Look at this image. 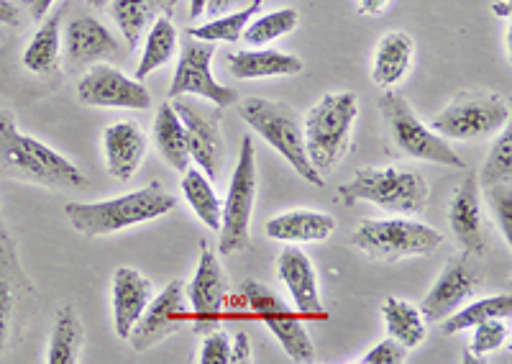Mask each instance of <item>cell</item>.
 I'll return each mask as SVG.
<instances>
[{"mask_svg": "<svg viewBox=\"0 0 512 364\" xmlns=\"http://www.w3.org/2000/svg\"><path fill=\"white\" fill-rule=\"evenodd\" d=\"M0 175L52 190L88 188V177L44 141L18 131L11 111L0 108Z\"/></svg>", "mask_w": 512, "mask_h": 364, "instance_id": "cell-1", "label": "cell"}, {"mask_svg": "<svg viewBox=\"0 0 512 364\" xmlns=\"http://www.w3.org/2000/svg\"><path fill=\"white\" fill-rule=\"evenodd\" d=\"M175 195L162 188V182H149L134 193L100 203H70L64 216L82 236H111L136 224H149L175 211Z\"/></svg>", "mask_w": 512, "mask_h": 364, "instance_id": "cell-2", "label": "cell"}, {"mask_svg": "<svg viewBox=\"0 0 512 364\" xmlns=\"http://www.w3.org/2000/svg\"><path fill=\"white\" fill-rule=\"evenodd\" d=\"M356 118H359V95L349 90L323 95L303 118L305 152L310 165L323 177L331 175L338 162L349 154Z\"/></svg>", "mask_w": 512, "mask_h": 364, "instance_id": "cell-3", "label": "cell"}, {"mask_svg": "<svg viewBox=\"0 0 512 364\" xmlns=\"http://www.w3.org/2000/svg\"><path fill=\"white\" fill-rule=\"evenodd\" d=\"M239 116L244 118L246 126H251V131H256L269 147L277 149L290 162L297 175L308 180L310 185L323 188L326 177L310 165L308 152H305L303 116L290 103L267 98H244L239 100Z\"/></svg>", "mask_w": 512, "mask_h": 364, "instance_id": "cell-4", "label": "cell"}, {"mask_svg": "<svg viewBox=\"0 0 512 364\" xmlns=\"http://www.w3.org/2000/svg\"><path fill=\"white\" fill-rule=\"evenodd\" d=\"M338 193L346 206L364 200L397 216L423 213L431 198V188L423 172L397 170V167H364L346 185H341Z\"/></svg>", "mask_w": 512, "mask_h": 364, "instance_id": "cell-5", "label": "cell"}, {"mask_svg": "<svg viewBox=\"0 0 512 364\" xmlns=\"http://www.w3.org/2000/svg\"><path fill=\"white\" fill-rule=\"evenodd\" d=\"M351 244L377 262H400L408 257H428L441 249L443 234L433 226L410 218H367L356 226Z\"/></svg>", "mask_w": 512, "mask_h": 364, "instance_id": "cell-6", "label": "cell"}, {"mask_svg": "<svg viewBox=\"0 0 512 364\" xmlns=\"http://www.w3.org/2000/svg\"><path fill=\"white\" fill-rule=\"evenodd\" d=\"M379 108H382L384 121L390 126L392 141L408 157L420 159V162H431V165L454 167V170L466 167L461 154L448 144V139H443L441 134H436L431 126H425L415 116L413 106H410L405 95L395 93L390 88L382 95V100H379Z\"/></svg>", "mask_w": 512, "mask_h": 364, "instance_id": "cell-7", "label": "cell"}, {"mask_svg": "<svg viewBox=\"0 0 512 364\" xmlns=\"http://www.w3.org/2000/svg\"><path fill=\"white\" fill-rule=\"evenodd\" d=\"M256 149L254 139H241V152L236 170H233L231 185H228L226 203L221 211V241L218 252L223 257L233 252H249L251 249V213L256 200Z\"/></svg>", "mask_w": 512, "mask_h": 364, "instance_id": "cell-8", "label": "cell"}, {"mask_svg": "<svg viewBox=\"0 0 512 364\" xmlns=\"http://www.w3.org/2000/svg\"><path fill=\"white\" fill-rule=\"evenodd\" d=\"M510 121L507 100L489 90H464L431 121L443 139L474 141L495 134Z\"/></svg>", "mask_w": 512, "mask_h": 364, "instance_id": "cell-9", "label": "cell"}, {"mask_svg": "<svg viewBox=\"0 0 512 364\" xmlns=\"http://www.w3.org/2000/svg\"><path fill=\"white\" fill-rule=\"evenodd\" d=\"M241 303L272 331V336L280 341L282 349H285V354L292 362L308 364L318 359V352H315V344L310 339L308 329H305V323L267 285L256 280H246L241 285Z\"/></svg>", "mask_w": 512, "mask_h": 364, "instance_id": "cell-10", "label": "cell"}, {"mask_svg": "<svg viewBox=\"0 0 512 364\" xmlns=\"http://www.w3.org/2000/svg\"><path fill=\"white\" fill-rule=\"evenodd\" d=\"M36 290L18 259L16 241L0 221V354L13 344L24 321L34 316Z\"/></svg>", "mask_w": 512, "mask_h": 364, "instance_id": "cell-11", "label": "cell"}, {"mask_svg": "<svg viewBox=\"0 0 512 364\" xmlns=\"http://www.w3.org/2000/svg\"><path fill=\"white\" fill-rule=\"evenodd\" d=\"M213 57H216V44L198 42L192 39L182 44L180 62H177L175 77L169 85V98L192 95V98L208 100L210 106L228 108L239 103V93L228 85L218 83L213 75Z\"/></svg>", "mask_w": 512, "mask_h": 364, "instance_id": "cell-12", "label": "cell"}, {"mask_svg": "<svg viewBox=\"0 0 512 364\" xmlns=\"http://www.w3.org/2000/svg\"><path fill=\"white\" fill-rule=\"evenodd\" d=\"M177 116L182 118L190 159L210 180H218L226 159V141L221 131V108H203L187 100V95L169 98Z\"/></svg>", "mask_w": 512, "mask_h": 364, "instance_id": "cell-13", "label": "cell"}, {"mask_svg": "<svg viewBox=\"0 0 512 364\" xmlns=\"http://www.w3.org/2000/svg\"><path fill=\"white\" fill-rule=\"evenodd\" d=\"M77 98L82 106L93 108H126L146 111L152 108V93L136 77L123 75L111 65H93L77 83Z\"/></svg>", "mask_w": 512, "mask_h": 364, "instance_id": "cell-14", "label": "cell"}, {"mask_svg": "<svg viewBox=\"0 0 512 364\" xmlns=\"http://www.w3.org/2000/svg\"><path fill=\"white\" fill-rule=\"evenodd\" d=\"M482 272L474 265L469 254H461V257H451L443 267L441 277L436 280L428 295L420 303V316L425 318V323H441L443 318L451 316L456 308H461L466 300L477 293V288L482 285Z\"/></svg>", "mask_w": 512, "mask_h": 364, "instance_id": "cell-15", "label": "cell"}, {"mask_svg": "<svg viewBox=\"0 0 512 364\" xmlns=\"http://www.w3.org/2000/svg\"><path fill=\"white\" fill-rule=\"evenodd\" d=\"M187 321L185 308V285L180 280H172L159 295L149 300V306L134 323V329L126 341H131L134 352H149L159 341L177 334Z\"/></svg>", "mask_w": 512, "mask_h": 364, "instance_id": "cell-16", "label": "cell"}, {"mask_svg": "<svg viewBox=\"0 0 512 364\" xmlns=\"http://www.w3.org/2000/svg\"><path fill=\"white\" fill-rule=\"evenodd\" d=\"M185 298L192 306L195 329L203 331V334L216 329L228 306V280L216 252L208 244H203L198 270L185 288Z\"/></svg>", "mask_w": 512, "mask_h": 364, "instance_id": "cell-17", "label": "cell"}, {"mask_svg": "<svg viewBox=\"0 0 512 364\" xmlns=\"http://www.w3.org/2000/svg\"><path fill=\"white\" fill-rule=\"evenodd\" d=\"M448 226H451V234H454L456 244L464 249V254L479 257V254L487 252V226H484L482 188H479L477 172H469L451 195Z\"/></svg>", "mask_w": 512, "mask_h": 364, "instance_id": "cell-18", "label": "cell"}, {"mask_svg": "<svg viewBox=\"0 0 512 364\" xmlns=\"http://www.w3.org/2000/svg\"><path fill=\"white\" fill-rule=\"evenodd\" d=\"M64 57L72 67L95 65V62H105V59H123L121 42L108 31V26L100 24L93 16H80L67 24L64 31Z\"/></svg>", "mask_w": 512, "mask_h": 364, "instance_id": "cell-19", "label": "cell"}, {"mask_svg": "<svg viewBox=\"0 0 512 364\" xmlns=\"http://www.w3.org/2000/svg\"><path fill=\"white\" fill-rule=\"evenodd\" d=\"M277 272H280V280L285 282L287 290L292 295V303H295L297 313L308 318H326V308H323V300H320L318 290V275H315V267L310 262L308 254L303 249L290 247L282 249V254L277 257Z\"/></svg>", "mask_w": 512, "mask_h": 364, "instance_id": "cell-20", "label": "cell"}, {"mask_svg": "<svg viewBox=\"0 0 512 364\" xmlns=\"http://www.w3.org/2000/svg\"><path fill=\"white\" fill-rule=\"evenodd\" d=\"M154 298V282L139 270L118 267L113 275V326L121 339H128L134 323Z\"/></svg>", "mask_w": 512, "mask_h": 364, "instance_id": "cell-21", "label": "cell"}, {"mask_svg": "<svg viewBox=\"0 0 512 364\" xmlns=\"http://www.w3.org/2000/svg\"><path fill=\"white\" fill-rule=\"evenodd\" d=\"M105 165L116 180L126 182L136 175L146 154V136L136 121H118L103 134Z\"/></svg>", "mask_w": 512, "mask_h": 364, "instance_id": "cell-22", "label": "cell"}, {"mask_svg": "<svg viewBox=\"0 0 512 364\" xmlns=\"http://www.w3.org/2000/svg\"><path fill=\"white\" fill-rule=\"evenodd\" d=\"M226 70L236 80H262V77H292L303 72V59L280 49H244L226 57Z\"/></svg>", "mask_w": 512, "mask_h": 364, "instance_id": "cell-23", "label": "cell"}, {"mask_svg": "<svg viewBox=\"0 0 512 364\" xmlns=\"http://www.w3.org/2000/svg\"><path fill=\"white\" fill-rule=\"evenodd\" d=\"M336 229V218L323 211H290L269 218L264 231L269 239L285 244H315L326 241Z\"/></svg>", "mask_w": 512, "mask_h": 364, "instance_id": "cell-24", "label": "cell"}, {"mask_svg": "<svg viewBox=\"0 0 512 364\" xmlns=\"http://www.w3.org/2000/svg\"><path fill=\"white\" fill-rule=\"evenodd\" d=\"M415 57V42L405 31H387L374 54L372 80L377 88L390 90L405 80Z\"/></svg>", "mask_w": 512, "mask_h": 364, "instance_id": "cell-25", "label": "cell"}, {"mask_svg": "<svg viewBox=\"0 0 512 364\" xmlns=\"http://www.w3.org/2000/svg\"><path fill=\"white\" fill-rule=\"evenodd\" d=\"M177 0H113V18L128 47H136L141 36L159 16H172Z\"/></svg>", "mask_w": 512, "mask_h": 364, "instance_id": "cell-26", "label": "cell"}, {"mask_svg": "<svg viewBox=\"0 0 512 364\" xmlns=\"http://www.w3.org/2000/svg\"><path fill=\"white\" fill-rule=\"evenodd\" d=\"M177 47H180V36L172 24V16H159L146 31L144 52H141L139 67H136V80H146L152 72L169 65L177 54Z\"/></svg>", "mask_w": 512, "mask_h": 364, "instance_id": "cell-27", "label": "cell"}, {"mask_svg": "<svg viewBox=\"0 0 512 364\" xmlns=\"http://www.w3.org/2000/svg\"><path fill=\"white\" fill-rule=\"evenodd\" d=\"M154 141H157L159 154H162L177 172H185L187 167H190L192 159L190 149H187L185 126H182V118L177 116L172 103L159 106L157 118H154Z\"/></svg>", "mask_w": 512, "mask_h": 364, "instance_id": "cell-28", "label": "cell"}, {"mask_svg": "<svg viewBox=\"0 0 512 364\" xmlns=\"http://www.w3.org/2000/svg\"><path fill=\"white\" fill-rule=\"evenodd\" d=\"M59 49H62V11L39 26V31L31 36L29 47L24 49L21 62L31 75H49L57 70Z\"/></svg>", "mask_w": 512, "mask_h": 364, "instance_id": "cell-29", "label": "cell"}, {"mask_svg": "<svg viewBox=\"0 0 512 364\" xmlns=\"http://www.w3.org/2000/svg\"><path fill=\"white\" fill-rule=\"evenodd\" d=\"M82 344H85V326H82L75 306H62L57 318H54L47 364H77L80 362Z\"/></svg>", "mask_w": 512, "mask_h": 364, "instance_id": "cell-30", "label": "cell"}, {"mask_svg": "<svg viewBox=\"0 0 512 364\" xmlns=\"http://www.w3.org/2000/svg\"><path fill=\"white\" fill-rule=\"evenodd\" d=\"M182 193H185V200L190 203L195 216H198L208 229H221L223 203L221 198H218L210 177L205 175L203 170H198V167H187V170L182 172Z\"/></svg>", "mask_w": 512, "mask_h": 364, "instance_id": "cell-31", "label": "cell"}, {"mask_svg": "<svg viewBox=\"0 0 512 364\" xmlns=\"http://www.w3.org/2000/svg\"><path fill=\"white\" fill-rule=\"evenodd\" d=\"M382 316L384 326H387V334L392 339H397L400 344H405L408 349L420 347L425 341V318L420 316V311L415 306H410L408 300H400L395 295L382 303Z\"/></svg>", "mask_w": 512, "mask_h": 364, "instance_id": "cell-32", "label": "cell"}, {"mask_svg": "<svg viewBox=\"0 0 512 364\" xmlns=\"http://www.w3.org/2000/svg\"><path fill=\"white\" fill-rule=\"evenodd\" d=\"M512 316V295H492V298L474 300L469 306L456 308L451 316H446L441 321V331L446 336L461 334V331L474 329L477 323L487 321V318H510Z\"/></svg>", "mask_w": 512, "mask_h": 364, "instance_id": "cell-33", "label": "cell"}, {"mask_svg": "<svg viewBox=\"0 0 512 364\" xmlns=\"http://www.w3.org/2000/svg\"><path fill=\"white\" fill-rule=\"evenodd\" d=\"M262 11V0H249V6L239 8V11L226 13V16H216L213 21L203 26H192L187 34L192 39H198V42H208V44H236L244 34L246 24H249L251 18L256 13Z\"/></svg>", "mask_w": 512, "mask_h": 364, "instance_id": "cell-34", "label": "cell"}, {"mask_svg": "<svg viewBox=\"0 0 512 364\" xmlns=\"http://www.w3.org/2000/svg\"><path fill=\"white\" fill-rule=\"evenodd\" d=\"M297 24H300V13H297L295 8H280V11L264 13V16L256 13L249 24H246L241 39H244L246 44L259 47V44L277 42L282 36L292 34V31L297 29Z\"/></svg>", "mask_w": 512, "mask_h": 364, "instance_id": "cell-35", "label": "cell"}, {"mask_svg": "<svg viewBox=\"0 0 512 364\" xmlns=\"http://www.w3.org/2000/svg\"><path fill=\"white\" fill-rule=\"evenodd\" d=\"M502 134L497 136L489 157L484 162L482 172H477L479 188H489V185H510L512 182V131L502 126Z\"/></svg>", "mask_w": 512, "mask_h": 364, "instance_id": "cell-36", "label": "cell"}, {"mask_svg": "<svg viewBox=\"0 0 512 364\" xmlns=\"http://www.w3.org/2000/svg\"><path fill=\"white\" fill-rule=\"evenodd\" d=\"M507 339H510V329H507L505 318H487V321L474 326V339L469 344V352H472L474 359H482L487 354L497 352L502 344H507Z\"/></svg>", "mask_w": 512, "mask_h": 364, "instance_id": "cell-37", "label": "cell"}, {"mask_svg": "<svg viewBox=\"0 0 512 364\" xmlns=\"http://www.w3.org/2000/svg\"><path fill=\"white\" fill-rule=\"evenodd\" d=\"M484 193H487V203H489V208H492V213H495V221H497V226H500L502 236H505V241L510 244L512 241V190H510V185H489V188H484Z\"/></svg>", "mask_w": 512, "mask_h": 364, "instance_id": "cell-38", "label": "cell"}, {"mask_svg": "<svg viewBox=\"0 0 512 364\" xmlns=\"http://www.w3.org/2000/svg\"><path fill=\"white\" fill-rule=\"evenodd\" d=\"M200 364H231V336L216 326L205 331V339L200 344Z\"/></svg>", "mask_w": 512, "mask_h": 364, "instance_id": "cell-39", "label": "cell"}, {"mask_svg": "<svg viewBox=\"0 0 512 364\" xmlns=\"http://www.w3.org/2000/svg\"><path fill=\"white\" fill-rule=\"evenodd\" d=\"M410 349L405 344H400L397 339H384L379 341L377 347L369 349L364 357H361V364H402L408 359Z\"/></svg>", "mask_w": 512, "mask_h": 364, "instance_id": "cell-40", "label": "cell"}, {"mask_svg": "<svg viewBox=\"0 0 512 364\" xmlns=\"http://www.w3.org/2000/svg\"><path fill=\"white\" fill-rule=\"evenodd\" d=\"M254 349H251L249 334H236V341H231V364H249L254 359Z\"/></svg>", "mask_w": 512, "mask_h": 364, "instance_id": "cell-41", "label": "cell"}, {"mask_svg": "<svg viewBox=\"0 0 512 364\" xmlns=\"http://www.w3.org/2000/svg\"><path fill=\"white\" fill-rule=\"evenodd\" d=\"M21 24V11L11 0H0V26H18Z\"/></svg>", "mask_w": 512, "mask_h": 364, "instance_id": "cell-42", "label": "cell"}, {"mask_svg": "<svg viewBox=\"0 0 512 364\" xmlns=\"http://www.w3.org/2000/svg\"><path fill=\"white\" fill-rule=\"evenodd\" d=\"M54 3H57V0H26V8H29L34 21H44V16L52 11Z\"/></svg>", "mask_w": 512, "mask_h": 364, "instance_id": "cell-43", "label": "cell"}, {"mask_svg": "<svg viewBox=\"0 0 512 364\" xmlns=\"http://www.w3.org/2000/svg\"><path fill=\"white\" fill-rule=\"evenodd\" d=\"M390 0H359V13L361 16H379L387 11Z\"/></svg>", "mask_w": 512, "mask_h": 364, "instance_id": "cell-44", "label": "cell"}, {"mask_svg": "<svg viewBox=\"0 0 512 364\" xmlns=\"http://www.w3.org/2000/svg\"><path fill=\"white\" fill-rule=\"evenodd\" d=\"M492 13H495L497 18H505V21H510L512 0H495V3H492Z\"/></svg>", "mask_w": 512, "mask_h": 364, "instance_id": "cell-45", "label": "cell"}, {"mask_svg": "<svg viewBox=\"0 0 512 364\" xmlns=\"http://www.w3.org/2000/svg\"><path fill=\"white\" fill-rule=\"evenodd\" d=\"M210 3H213V0H190V18H192V21L203 16V13L208 11Z\"/></svg>", "mask_w": 512, "mask_h": 364, "instance_id": "cell-46", "label": "cell"}, {"mask_svg": "<svg viewBox=\"0 0 512 364\" xmlns=\"http://www.w3.org/2000/svg\"><path fill=\"white\" fill-rule=\"evenodd\" d=\"M88 3L93 8H105V6H108V3H111V0H88Z\"/></svg>", "mask_w": 512, "mask_h": 364, "instance_id": "cell-47", "label": "cell"}]
</instances>
